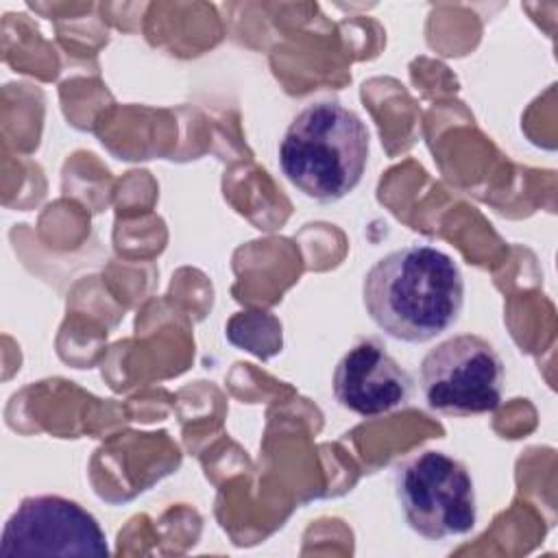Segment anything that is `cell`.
Segmentation results:
<instances>
[{
    "mask_svg": "<svg viewBox=\"0 0 558 558\" xmlns=\"http://www.w3.org/2000/svg\"><path fill=\"white\" fill-rule=\"evenodd\" d=\"M371 320L401 342H427L456 325L464 305V277L445 251L408 244L377 259L364 277Z\"/></svg>",
    "mask_w": 558,
    "mask_h": 558,
    "instance_id": "cell-1",
    "label": "cell"
},
{
    "mask_svg": "<svg viewBox=\"0 0 558 558\" xmlns=\"http://www.w3.org/2000/svg\"><path fill=\"white\" fill-rule=\"evenodd\" d=\"M368 150V129L353 109L338 100H316L288 124L279 166L307 198L336 203L362 181Z\"/></svg>",
    "mask_w": 558,
    "mask_h": 558,
    "instance_id": "cell-2",
    "label": "cell"
},
{
    "mask_svg": "<svg viewBox=\"0 0 558 558\" xmlns=\"http://www.w3.org/2000/svg\"><path fill=\"white\" fill-rule=\"evenodd\" d=\"M395 493L405 523L425 538L460 536L477 523L473 477L449 453L427 449L405 460L395 473Z\"/></svg>",
    "mask_w": 558,
    "mask_h": 558,
    "instance_id": "cell-3",
    "label": "cell"
},
{
    "mask_svg": "<svg viewBox=\"0 0 558 558\" xmlns=\"http://www.w3.org/2000/svg\"><path fill=\"white\" fill-rule=\"evenodd\" d=\"M504 377L499 353L475 333L442 340L425 353L418 371L427 408L456 416L497 410L504 397Z\"/></svg>",
    "mask_w": 558,
    "mask_h": 558,
    "instance_id": "cell-4",
    "label": "cell"
},
{
    "mask_svg": "<svg viewBox=\"0 0 558 558\" xmlns=\"http://www.w3.org/2000/svg\"><path fill=\"white\" fill-rule=\"evenodd\" d=\"M2 556H107L98 519L78 501L35 495L20 501L2 530Z\"/></svg>",
    "mask_w": 558,
    "mask_h": 558,
    "instance_id": "cell-5",
    "label": "cell"
},
{
    "mask_svg": "<svg viewBox=\"0 0 558 558\" xmlns=\"http://www.w3.org/2000/svg\"><path fill=\"white\" fill-rule=\"evenodd\" d=\"M336 401L360 416H379L403 408L412 397L410 373L375 338L355 342L333 368Z\"/></svg>",
    "mask_w": 558,
    "mask_h": 558,
    "instance_id": "cell-6",
    "label": "cell"
}]
</instances>
